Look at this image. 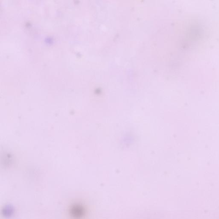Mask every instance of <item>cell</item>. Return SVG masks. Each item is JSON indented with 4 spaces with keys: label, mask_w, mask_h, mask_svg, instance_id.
Masks as SVG:
<instances>
[{
    "label": "cell",
    "mask_w": 219,
    "mask_h": 219,
    "mask_svg": "<svg viewBox=\"0 0 219 219\" xmlns=\"http://www.w3.org/2000/svg\"><path fill=\"white\" fill-rule=\"evenodd\" d=\"M70 214L73 219L83 218L85 213V210L81 204L74 205L70 209Z\"/></svg>",
    "instance_id": "6da1fadb"
}]
</instances>
